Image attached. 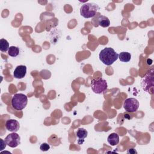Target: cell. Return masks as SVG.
<instances>
[{
	"label": "cell",
	"mask_w": 154,
	"mask_h": 154,
	"mask_svg": "<svg viewBox=\"0 0 154 154\" xmlns=\"http://www.w3.org/2000/svg\"><path fill=\"white\" fill-rule=\"evenodd\" d=\"M119 58V54L111 48H105L99 53L100 60L105 65L110 66Z\"/></svg>",
	"instance_id": "6da1fadb"
},
{
	"label": "cell",
	"mask_w": 154,
	"mask_h": 154,
	"mask_svg": "<svg viewBox=\"0 0 154 154\" xmlns=\"http://www.w3.org/2000/svg\"><path fill=\"white\" fill-rule=\"evenodd\" d=\"M98 10L99 6L97 4L93 2L85 3L81 7L80 14L84 18H91L96 14Z\"/></svg>",
	"instance_id": "7a4b0ae2"
},
{
	"label": "cell",
	"mask_w": 154,
	"mask_h": 154,
	"mask_svg": "<svg viewBox=\"0 0 154 154\" xmlns=\"http://www.w3.org/2000/svg\"><path fill=\"white\" fill-rule=\"evenodd\" d=\"M28 103L27 96L22 93L15 94L11 99L12 107L17 111L24 109Z\"/></svg>",
	"instance_id": "3957f363"
},
{
	"label": "cell",
	"mask_w": 154,
	"mask_h": 154,
	"mask_svg": "<svg viewBox=\"0 0 154 154\" xmlns=\"http://www.w3.org/2000/svg\"><path fill=\"white\" fill-rule=\"evenodd\" d=\"M91 87L94 93L100 94L106 90L108 85L106 80L103 79H93L91 82Z\"/></svg>",
	"instance_id": "277c9868"
},
{
	"label": "cell",
	"mask_w": 154,
	"mask_h": 154,
	"mask_svg": "<svg viewBox=\"0 0 154 154\" xmlns=\"http://www.w3.org/2000/svg\"><path fill=\"white\" fill-rule=\"evenodd\" d=\"M123 107L126 111L134 112H136L139 108V102L135 98H128L123 103Z\"/></svg>",
	"instance_id": "5b68a950"
},
{
	"label": "cell",
	"mask_w": 154,
	"mask_h": 154,
	"mask_svg": "<svg viewBox=\"0 0 154 154\" xmlns=\"http://www.w3.org/2000/svg\"><path fill=\"white\" fill-rule=\"evenodd\" d=\"M5 141L7 145L10 147L14 148L20 144V137L17 133L13 132L5 137Z\"/></svg>",
	"instance_id": "8992f818"
},
{
	"label": "cell",
	"mask_w": 154,
	"mask_h": 154,
	"mask_svg": "<svg viewBox=\"0 0 154 154\" xmlns=\"http://www.w3.org/2000/svg\"><path fill=\"white\" fill-rule=\"evenodd\" d=\"M5 128L6 129L13 132H17L20 128V124L19 122L14 119H8L6 121L5 123Z\"/></svg>",
	"instance_id": "52a82bcc"
},
{
	"label": "cell",
	"mask_w": 154,
	"mask_h": 154,
	"mask_svg": "<svg viewBox=\"0 0 154 154\" xmlns=\"http://www.w3.org/2000/svg\"><path fill=\"white\" fill-rule=\"evenodd\" d=\"M26 73V67L23 65L17 66L14 70L13 76L16 79H22L24 78Z\"/></svg>",
	"instance_id": "ba28073f"
},
{
	"label": "cell",
	"mask_w": 154,
	"mask_h": 154,
	"mask_svg": "<svg viewBox=\"0 0 154 154\" xmlns=\"http://www.w3.org/2000/svg\"><path fill=\"white\" fill-rule=\"evenodd\" d=\"M88 132L84 128H79L76 132V135L78 138V144H82L84 142V139L87 137Z\"/></svg>",
	"instance_id": "9c48e42d"
},
{
	"label": "cell",
	"mask_w": 154,
	"mask_h": 154,
	"mask_svg": "<svg viewBox=\"0 0 154 154\" xmlns=\"http://www.w3.org/2000/svg\"><path fill=\"white\" fill-rule=\"evenodd\" d=\"M107 141L111 146H116L119 143V135L117 133H112L108 135Z\"/></svg>",
	"instance_id": "30bf717a"
},
{
	"label": "cell",
	"mask_w": 154,
	"mask_h": 154,
	"mask_svg": "<svg viewBox=\"0 0 154 154\" xmlns=\"http://www.w3.org/2000/svg\"><path fill=\"white\" fill-rule=\"evenodd\" d=\"M97 23L99 26L104 28L108 27L110 25V21L109 19L106 16L103 15H99L97 18Z\"/></svg>",
	"instance_id": "8fae6325"
},
{
	"label": "cell",
	"mask_w": 154,
	"mask_h": 154,
	"mask_svg": "<svg viewBox=\"0 0 154 154\" xmlns=\"http://www.w3.org/2000/svg\"><path fill=\"white\" fill-rule=\"evenodd\" d=\"M119 60L125 63L129 62L131 59V55L128 52H122L119 54Z\"/></svg>",
	"instance_id": "7c38bea8"
},
{
	"label": "cell",
	"mask_w": 154,
	"mask_h": 154,
	"mask_svg": "<svg viewBox=\"0 0 154 154\" xmlns=\"http://www.w3.org/2000/svg\"><path fill=\"white\" fill-rule=\"evenodd\" d=\"M19 49L18 47L12 46L9 48V49L8 51V54L10 57H16L19 55Z\"/></svg>",
	"instance_id": "4fadbf2b"
},
{
	"label": "cell",
	"mask_w": 154,
	"mask_h": 154,
	"mask_svg": "<svg viewBox=\"0 0 154 154\" xmlns=\"http://www.w3.org/2000/svg\"><path fill=\"white\" fill-rule=\"evenodd\" d=\"M9 43L8 41L4 38L0 40V50L2 52H7L9 49Z\"/></svg>",
	"instance_id": "5bb4252c"
},
{
	"label": "cell",
	"mask_w": 154,
	"mask_h": 154,
	"mask_svg": "<svg viewBox=\"0 0 154 154\" xmlns=\"http://www.w3.org/2000/svg\"><path fill=\"white\" fill-rule=\"evenodd\" d=\"M49 149H50V146L48 143H42L40 146V149L43 152L48 151L49 150Z\"/></svg>",
	"instance_id": "9a60e30c"
},
{
	"label": "cell",
	"mask_w": 154,
	"mask_h": 154,
	"mask_svg": "<svg viewBox=\"0 0 154 154\" xmlns=\"http://www.w3.org/2000/svg\"><path fill=\"white\" fill-rule=\"evenodd\" d=\"M1 149L0 150L2 151L4 148H5L6 147V143L5 141H4L2 139H1Z\"/></svg>",
	"instance_id": "2e32d148"
},
{
	"label": "cell",
	"mask_w": 154,
	"mask_h": 154,
	"mask_svg": "<svg viewBox=\"0 0 154 154\" xmlns=\"http://www.w3.org/2000/svg\"><path fill=\"white\" fill-rule=\"evenodd\" d=\"M128 153H132V154H134V153H137V152L135 150V149H129L128 150V152H127Z\"/></svg>",
	"instance_id": "e0dca14e"
}]
</instances>
